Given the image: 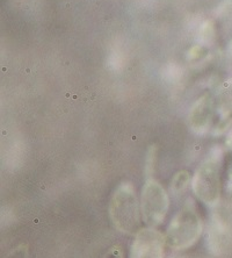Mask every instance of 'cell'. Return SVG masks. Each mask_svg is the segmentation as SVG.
Masks as SVG:
<instances>
[{"label":"cell","instance_id":"obj_7","mask_svg":"<svg viewBox=\"0 0 232 258\" xmlns=\"http://www.w3.org/2000/svg\"><path fill=\"white\" fill-rule=\"evenodd\" d=\"M211 112H212V100L208 94L201 97L199 100L195 102L191 109V115H189V121L193 131L197 133H203L207 131L211 120Z\"/></svg>","mask_w":232,"mask_h":258},{"label":"cell","instance_id":"obj_1","mask_svg":"<svg viewBox=\"0 0 232 258\" xmlns=\"http://www.w3.org/2000/svg\"><path fill=\"white\" fill-rule=\"evenodd\" d=\"M202 230L203 222L196 205L193 199H187L167 228L166 243L174 250H186L196 243Z\"/></svg>","mask_w":232,"mask_h":258},{"label":"cell","instance_id":"obj_2","mask_svg":"<svg viewBox=\"0 0 232 258\" xmlns=\"http://www.w3.org/2000/svg\"><path fill=\"white\" fill-rule=\"evenodd\" d=\"M109 216L117 230L124 234L137 233L139 227L140 204L134 185L122 183L114 192L109 201Z\"/></svg>","mask_w":232,"mask_h":258},{"label":"cell","instance_id":"obj_3","mask_svg":"<svg viewBox=\"0 0 232 258\" xmlns=\"http://www.w3.org/2000/svg\"><path fill=\"white\" fill-rule=\"evenodd\" d=\"M208 251L214 256H222L232 248V207L218 203L211 207L205 237Z\"/></svg>","mask_w":232,"mask_h":258},{"label":"cell","instance_id":"obj_4","mask_svg":"<svg viewBox=\"0 0 232 258\" xmlns=\"http://www.w3.org/2000/svg\"><path fill=\"white\" fill-rule=\"evenodd\" d=\"M219 164L220 151H212L210 157L196 170L192 180L194 195L209 207H214L219 203Z\"/></svg>","mask_w":232,"mask_h":258},{"label":"cell","instance_id":"obj_6","mask_svg":"<svg viewBox=\"0 0 232 258\" xmlns=\"http://www.w3.org/2000/svg\"><path fill=\"white\" fill-rule=\"evenodd\" d=\"M165 236L153 227L140 229L136 233L129 258H164Z\"/></svg>","mask_w":232,"mask_h":258},{"label":"cell","instance_id":"obj_10","mask_svg":"<svg viewBox=\"0 0 232 258\" xmlns=\"http://www.w3.org/2000/svg\"><path fill=\"white\" fill-rule=\"evenodd\" d=\"M105 258H122V251H121L120 246H114Z\"/></svg>","mask_w":232,"mask_h":258},{"label":"cell","instance_id":"obj_9","mask_svg":"<svg viewBox=\"0 0 232 258\" xmlns=\"http://www.w3.org/2000/svg\"><path fill=\"white\" fill-rule=\"evenodd\" d=\"M156 157H157V148H156V146H152V147H150L149 151H147L146 159H145V173L149 177L154 170Z\"/></svg>","mask_w":232,"mask_h":258},{"label":"cell","instance_id":"obj_5","mask_svg":"<svg viewBox=\"0 0 232 258\" xmlns=\"http://www.w3.org/2000/svg\"><path fill=\"white\" fill-rule=\"evenodd\" d=\"M170 207L169 195L157 180L147 179L142 188L140 212L144 222L149 227H156L164 221Z\"/></svg>","mask_w":232,"mask_h":258},{"label":"cell","instance_id":"obj_8","mask_svg":"<svg viewBox=\"0 0 232 258\" xmlns=\"http://www.w3.org/2000/svg\"><path fill=\"white\" fill-rule=\"evenodd\" d=\"M189 180H191V177H189V173L187 171H179L173 177L172 183H171V188H172V191L176 195H179V193L184 192L187 188Z\"/></svg>","mask_w":232,"mask_h":258}]
</instances>
